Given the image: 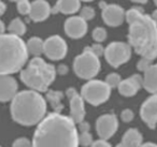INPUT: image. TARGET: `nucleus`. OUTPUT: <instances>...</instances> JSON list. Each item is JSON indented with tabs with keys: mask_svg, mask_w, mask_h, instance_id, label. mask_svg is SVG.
Segmentation results:
<instances>
[{
	"mask_svg": "<svg viewBox=\"0 0 157 147\" xmlns=\"http://www.w3.org/2000/svg\"><path fill=\"white\" fill-rule=\"evenodd\" d=\"M33 147H78L75 123L69 116L51 113L39 123Z\"/></svg>",
	"mask_w": 157,
	"mask_h": 147,
	"instance_id": "f257e3e1",
	"label": "nucleus"
},
{
	"mask_svg": "<svg viewBox=\"0 0 157 147\" xmlns=\"http://www.w3.org/2000/svg\"><path fill=\"white\" fill-rule=\"evenodd\" d=\"M127 38L136 54L152 61L157 58V25L151 15L144 13L129 24Z\"/></svg>",
	"mask_w": 157,
	"mask_h": 147,
	"instance_id": "f03ea898",
	"label": "nucleus"
},
{
	"mask_svg": "<svg viewBox=\"0 0 157 147\" xmlns=\"http://www.w3.org/2000/svg\"><path fill=\"white\" fill-rule=\"evenodd\" d=\"M11 114L14 120L23 126L37 125L45 117L46 101L38 91H20L11 101Z\"/></svg>",
	"mask_w": 157,
	"mask_h": 147,
	"instance_id": "7ed1b4c3",
	"label": "nucleus"
},
{
	"mask_svg": "<svg viewBox=\"0 0 157 147\" xmlns=\"http://www.w3.org/2000/svg\"><path fill=\"white\" fill-rule=\"evenodd\" d=\"M26 43L21 37L5 33L0 36V75L21 72L28 61Z\"/></svg>",
	"mask_w": 157,
	"mask_h": 147,
	"instance_id": "20e7f679",
	"label": "nucleus"
},
{
	"mask_svg": "<svg viewBox=\"0 0 157 147\" xmlns=\"http://www.w3.org/2000/svg\"><path fill=\"white\" fill-rule=\"evenodd\" d=\"M56 69L52 63H48L41 57H33L21 71L20 77L31 90L46 92L56 78Z\"/></svg>",
	"mask_w": 157,
	"mask_h": 147,
	"instance_id": "39448f33",
	"label": "nucleus"
},
{
	"mask_svg": "<svg viewBox=\"0 0 157 147\" xmlns=\"http://www.w3.org/2000/svg\"><path fill=\"white\" fill-rule=\"evenodd\" d=\"M101 69V62L98 56L84 48L83 52L74 58L73 71L80 78L94 80Z\"/></svg>",
	"mask_w": 157,
	"mask_h": 147,
	"instance_id": "423d86ee",
	"label": "nucleus"
},
{
	"mask_svg": "<svg viewBox=\"0 0 157 147\" xmlns=\"http://www.w3.org/2000/svg\"><path fill=\"white\" fill-rule=\"evenodd\" d=\"M111 95V88L105 81L90 80L83 85L81 96L84 101L88 102L92 105H100L108 101Z\"/></svg>",
	"mask_w": 157,
	"mask_h": 147,
	"instance_id": "0eeeda50",
	"label": "nucleus"
},
{
	"mask_svg": "<svg viewBox=\"0 0 157 147\" xmlns=\"http://www.w3.org/2000/svg\"><path fill=\"white\" fill-rule=\"evenodd\" d=\"M131 53L132 50L127 42L114 41L108 44L107 47H105L103 56L111 67L118 68L128 62L129 59L131 58Z\"/></svg>",
	"mask_w": 157,
	"mask_h": 147,
	"instance_id": "6e6552de",
	"label": "nucleus"
},
{
	"mask_svg": "<svg viewBox=\"0 0 157 147\" xmlns=\"http://www.w3.org/2000/svg\"><path fill=\"white\" fill-rule=\"evenodd\" d=\"M68 53V45L66 40L59 35L50 36L44 40L43 54L53 61L63 60Z\"/></svg>",
	"mask_w": 157,
	"mask_h": 147,
	"instance_id": "1a4fd4ad",
	"label": "nucleus"
},
{
	"mask_svg": "<svg viewBox=\"0 0 157 147\" xmlns=\"http://www.w3.org/2000/svg\"><path fill=\"white\" fill-rule=\"evenodd\" d=\"M70 104V118L74 121V123H80L84 120L85 117V105L84 99L82 96L76 91L75 88L70 87L66 91Z\"/></svg>",
	"mask_w": 157,
	"mask_h": 147,
	"instance_id": "9d476101",
	"label": "nucleus"
},
{
	"mask_svg": "<svg viewBox=\"0 0 157 147\" xmlns=\"http://www.w3.org/2000/svg\"><path fill=\"white\" fill-rule=\"evenodd\" d=\"M63 30L65 33L71 39H82L87 33L88 25L81 16L72 15L68 17L63 23Z\"/></svg>",
	"mask_w": 157,
	"mask_h": 147,
	"instance_id": "9b49d317",
	"label": "nucleus"
},
{
	"mask_svg": "<svg viewBox=\"0 0 157 147\" xmlns=\"http://www.w3.org/2000/svg\"><path fill=\"white\" fill-rule=\"evenodd\" d=\"M101 17L107 26L120 27L125 21V10L118 5H107L101 10Z\"/></svg>",
	"mask_w": 157,
	"mask_h": 147,
	"instance_id": "f8f14e48",
	"label": "nucleus"
},
{
	"mask_svg": "<svg viewBox=\"0 0 157 147\" xmlns=\"http://www.w3.org/2000/svg\"><path fill=\"white\" fill-rule=\"evenodd\" d=\"M118 127L117 118L114 114H105L98 118L96 123V129L101 140H105L113 136Z\"/></svg>",
	"mask_w": 157,
	"mask_h": 147,
	"instance_id": "ddd939ff",
	"label": "nucleus"
},
{
	"mask_svg": "<svg viewBox=\"0 0 157 147\" xmlns=\"http://www.w3.org/2000/svg\"><path fill=\"white\" fill-rule=\"evenodd\" d=\"M142 119L144 123L151 128L154 129L157 125V95H152L150 98L143 102L140 110Z\"/></svg>",
	"mask_w": 157,
	"mask_h": 147,
	"instance_id": "4468645a",
	"label": "nucleus"
},
{
	"mask_svg": "<svg viewBox=\"0 0 157 147\" xmlns=\"http://www.w3.org/2000/svg\"><path fill=\"white\" fill-rule=\"evenodd\" d=\"M18 84L11 75H0V102L12 101L16 96Z\"/></svg>",
	"mask_w": 157,
	"mask_h": 147,
	"instance_id": "2eb2a0df",
	"label": "nucleus"
},
{
	"mask_svg": "<svg viewBox=\"0 0 157 147\" xmlns=\"http://www.w3.org/2000/svg\"><path fill=\"white\" fill-rule=\"evenodd\" d=\"M143 87V78L140 74H133L129 77L122 80L118 85V91L124 97H132L135 96L140 88Z\"/></svg>",
	"mask_w": 157,
	"mask_h": 147,
	"instance_id": "dca6fc26",
	"label": "nucleus"
},
{
	"mask_svg": "<svg viewBox=\"0 0 157 147\" xmlns=\"http://www.w3.org/2000/svg\"><path fill=\"white\" fill-rule=\"evenodd\" d=\"M51 6L46 0H35L31 2L29 20L35 23H41L46 21L51 15Z\"/></svg>",
	"mask_w": 157,
	"mask_h": 147,
	"instance_id": "f3484780",
	"label": "nucleus"
},
{
	"mask_svg": "<svg viewBox=\"0 0 157 147\" xmlns=\"http://www.w3.org/2000/svg\"><path fill=\"white\" fill-rule=\"evenodd\" d=\"M81 10L80 0H57L54 7L51 8V14L63 13L65 15H73Z\"/></svg>",
	"mask_w": 157,
	"mask_h": 147,
	"instance_id": "a211bd4d",
	"label": "nucleus"
},
{
	"mask_svg": "<svg viewBox=\"0 0 157 147\" xmlns=\"http://www.w3.org/2000/svg\"><path fill=\"white\" fill-rule=\"evenodd\" d=\"M143 78V87L146 91L157 95V63H153L145 72Z\"/></svg>",
	"mask_w": 157,
	"mask_h": 147,
	"instance_id": "6ab92c4d",
	"label": "nucleus"
},
{
	"mask_svg": "<svg viewBox=\"0 0 157 147\" xmlns=\"http://www.w3.org/2000/svg\"><path fill=\"white\" fill-rule=\"evenodd\" d=\"M142 145V134L137 129H129L122 138L123 147H140Z\"/></svg>",
	"mask_w": 157,
	"mask_h": 147,
	"instance_id": "aec40b11",
	"label": "nucleus"
},
{
	"mask_svg": "<svg viewBox=\"0 0 157 147\" xmlns=\"http://www.w3.org/2000/svg\"><path fill=\"white\" fill-rule=\"evenodd\" d=\"M63 98V92L59 90H48L46 91V100L50 102V104L52 105L54 113H58L60 114V112L63 108V104L61 103V100Z\"/></svg>",
	"mask_w": 157,
	"mask_h": 147,
	"instance_id": "412c9836",
	"label": "nucleus"
},
{
	"mask_svg": "<svg viewBox=\"0 0 157 147\" xmlns=\"http://www.w3.org/2000/svg\"><path fill=\"white\" fill-rule=\"evenodd\" d=\"M43 44L44 40H42L39 37H31L26 42L27 52L29 55H33V57H40L43 54Z\"/></svg>",
	"mask_w": 157,
	"mask_h": 147,
	"instance_id": "4be33fe9",
	"label": "nucleus"
},
{
	"mask_svg": "<svg viewBox=\"0 0 157 147\" xmlns=\"http://www.w3.org/2000/svg\"><path fill=\"white\" fill-rule=\"evenodd\" d=\"M8 31H9V33H11V35L17 36V37L22 38L27 31L26 24H25L24 21L21 20L20 17H15L10 22L9 25H8Z\"/></svg>",
	"mask_w": 157,
	"mask_h": 147,
	"instance_id": "5701e85b",
	"label": "nucleus"
},
{
	"mask_svg": "<svg viewBox=\"0 0 157 147\" xmlns=\"http://www.w3.org/2000/svg\"><path fill=\"white\" fill-rule=\"evenodd\" d=\"M143 14H144L143 8L135 6V7L129 8L127 11H125V21H126L128 24H131V23H133L136 20H138L141 15H143Z\"/></svg>",
	"mask_w": 157,
	"mask_h": 147,
	"instance_id": "b1692460",
	"label": "nucleus"
},
{
	"mask_svg": "<svg viewBox=\"0 0 157 147\" xmlns=\"http://www.w3.org/2000/svg\"><path fill=\"white\" fill-rule=\"evenodd\" d=\"M93 40L95 41V43H102L103 41H105L108 38V32L105 30V28L103 27H96L92 32Z\"/></svg>",
	"mask_w": 157,
	"mask_h": 147,
	"instance_id": "393cba45",
	"label": "nucleus"
},
{
	"mask_svg": "<svg viewBox=\"0 0 157 147\" xmlns=\"http://www.w3.org/2000/svg\"><path fill=\"white\" fill-rule=\"evenodd\" d=\"M84 21L88 22V21H92L96 16V11H95L94 8L90 7V6H85V7H82L80 10V15Z\"/></svg>",
	"mask_w": 157,
	"mask_h": 147,
	"instance_id": "a878e982",
	"label": "nucleus"
},
{
	"mask_svg": "<svg viewBox=\"0 0 157 147\" xmlns=\"http://www.w3.org/2000/svg\"><path fill=\"white\" fill-rule=\"evenodd\" d=\"M105 82L107 83L108 86L112 89V88H115V87H118L120 83L122 82V77H121V75L118 73L113 72V73L108 74Z\"/></svg>",
	"mask_w": 157,
	"mask_h": 147,
	"instance_id": "bb28decb",
	"label": "nucleus"
},
{
	"mask_svg": "<svg viewBox=\"0 0 157 147\" xmlns=\"http://www.w3.org/2000/svg\"><path fill=\"white\" fill-rule=\"evenodd\" d=\"M31 2L29 0H22L20 2L16 3V9L21 15H28L30 12Z\"/></svg>",
	"mask_w": 157,
	"mask_h": 147,
	"instance_id": "cd10ccee",
	"label": "nucleus"
},
{
	"mask_svg": "<svg viewBox=\"0 0 157 147\" xmlns=\"http://www.w3.org/2000/svg\"><path fill=\"white\" fill-rule=\"evenodd\" d=\"M93 144V136L90 132H84L78 135V145H82L84 147L90 146Z\"/></svg>",
	"mask_w": 157,
	"mask_h": 147,
	"instance_id": "c85d7f7f",
	"label": "nucleus"
},
{
	"mask_svg": "<svg viewBox=\"0 0 157 147\" xmlns=\"http://www.w3.org/2000/svg\"><path fill=\"white\" fill-rule=\"evenodd\" d=\"M85 50L90 51V52H92L93 54H95L98 57L103 56V53H105V47H103V45L101 43H94L90 46H86Z\"/></svg>",
	"mask_w": 157,
	"mask_h": 147,
	"instance_id": "c756f323",
	"label": "nucleus"
},
{
	"mask_svg": "<svg viewBox=\"0 0 157 147\" xmlns=\"http://www.w3.org/2000/svg\"><path fill=\"white\" fill-rule=\"evenodd\" d=\"M152 65H153L152 60H150V59H147V58H144V57H141L137 63V69L144 73Z\"/></svg>",
	"mask_w": 157,
	"mask_h": 147,
	"instance_id": "7c9ffc66",
	"label": "nucleus"
},
{
	"mask_svg": "<svg viewBox=\"0 0 157 147\" xmlns=\"http://www.w3.org/2000/svg\"><path fill=\"white\" fill-rule=\"evenodd\" d=\"M12 147H33L31 142L26 138H20L14 141Z\"/></svg>",
	"mask_w": 157,
	"mask_h": 147,
	"instance_id": "2f4dec72",
	"label": "nucleus"
},
{
	"mask_svg": "<svg viewBox=\"0 0 157 147\" xmlns=\"http://www.w3.org/2000/svg\"><path fill=\"white\" fill-rule=\"evenodd\" d=\"M121 117H122V119L125 123H129V121H131L133 119V112L131 110H129V108H126V110H124L122 112Z\"/></svg>",
	"mask_w": 157,
	"mask_h": 147,
	"instance_id": "473e14b6",
	"label": "nucleus"
},
{
	"mask_svg": "<svg viewBox=\"0 0 157 147\" xmlns=\"http://www.w3.org/2000/svg\"><path fill=\"white\" fill-rule=\"evenodd\" d=\"M90 147H111V145H110L105 140H98V141L93 142V144L90 145Z\"/></svg>",
	"mask_w": 157,
	"mask_h": 147,
	"instance_id": "72a5a7b5",
	"label": "nucleus"
},
{
	"mask_svg": "<svg viewBox=\"0 0 157 147\" xmlns=\"http://www.w3.org/2000/svg\"><path fill=\"white\" fill-rule=\"evenodd\" d=\"M68 71H69V68H68L67 65H63V63H60V65L56 68V73L60 74V75H65V74H67Z\"/></svg>",
	"mask_w": 157,
	"mask_h": 147,
	"instance_id": "f704fd0d",
	"label": "nucleus"
},
{
	"mask_svg": "<svg viewBox=\"0 0 157 147\" xmlns=\"http://www.w3.org/2000/svg\"><path fill=\"white\" fill-rule=\"evenodd\" d=\"M80 130H81L82 133L88 132L90 131V125L87 123H85V121H82V123H80Z\"/></svg>",
	"mask_w": 157,
	"mask_h": 147,
	"instance_id": "c9c22d12",
	"label": "nucleus"
},
{
	"mask_svg": "<svg viewBox=\"0 0 157 147\" xmlns=\"http://www.w3.org/2000/svg\"><path fill=\"white\" fill-rule=\"evenodd\" d=\"M7 11V5L5 2H2V0L0 1V16H2Z\"/></svg>",
	"mask_w": 157,
	"mask_h": 147,
	"instance_id": "e433bc0d",
	"label": "nucleus"
},
{
	"mask_svg": "<svg viewBox=\"0 0 157 147\" xmlns=\"http://www.w3.org/2000/svg\"><path fill=\"white\" fill-rule=\"evenodd\" d=\"M5 31H6V25L2 21L0 20V36L5 35Z\"/></svg>",
	"mask_w": 157,
	"mask_h": 147,
	"instance_id": "4c0bfd02",
	"label": "nucleus"
},
{
	"mask_svg": "<svg viewBox=\"0 0 157 147\" xmlns=\"http://www.w3.org/2000/svg\"><path fill=\"white\" fill-rule=\"evenodd\" d=\"M151 17H152L153 22H154L155 24L157 25V9H156V10H154V11H153V13L151 14Z\"/></svg>",
	"mask_w": 157,
	"mask_h": 147,
	"instance_id": "58836bf2",
	"label": "nucleus"
},
{
	"mask_svg": "<svg viewBox=\"0 0 157 147\" xmlns=\"http://www.w3.org/2000/svg\"><path fill=\"white\" fill-rule=\"evenodd\" d=\"M140 147H157V144H154V143H145V144H142Z\"/></svg>",
	"mask_w": 157,
	"mask_h": 147,
	"instance_id": "ea45409f",
	"label": "nucleus"
},
{
	"mask_svg": "<svg viewBox=\"0 0 157 147\" xmlns=\"http://www.w3.org/2000/svg\"><path fill=\"white\" fill-rule=\"evenodd\" d=\"M131 2H135V3H139V5H144L148 1V0H130Z\"/></svg>",
	"mask_w": 157,
	"mask_h": 147,
	"instance_id": "a19ab883",
	"label": "nucleus"
},
{
	"mask_svg": "<svg viewBox=\"0 0 157 147\" xmlns=\"http://www.w3.org/2000/svg\"><path fill=\"white\" fill-rule=\"evenodd\" d=\"M107 5H108V3H107V2H105V1H100V3H99V7H100V9L102 10L103 8H105Z\"/></svg>",
	"mask_w": 157,
	"mask_h": 147,
	"instance_id": "79ce46f5",
	"label": "nucleus"
},
{
	"mask_svg": "<svg viewBox=\"0 0 157 147\" xmlns=\"http://www.w3.org/2000/svg\"><path fill=\"white\" fill-rule=\"evenodd\" d=\"M81 2H92V1H94V0H80Z\"/></svg>",
	"mask_w": 157,
	"mask_h": 147,
	"instance_id": "37998d69",
	"label": "nucleus"
},
{
	"mask_svg": "<svg viewBox=\"0 0 157 147\" xmlns=\"http://www.w3.org/2000/svg\"><path fill=\"white\" fill-rule=\"evenodd\" d=\"M9 1H11V2H15V3H17V2H20V1H22V0H9Z\"/></svg>",
	"mask_w": 157,
	"mask_h": 147,
	"instance_id": "c03bdc74",
	"label": "nucleus"
},
{
	"mask_svg": "<svg viewBox=\"0 0 157 147\" xmlns=\"http://www.w3.org/2000/svg\"><path fill=\"white\" fill-rule=\"evenodd\" d=\"M154 3H155V6H156V8H157V0H154Z\"/></svg>",
	"mask_w": 157,
	"mask_h": 147,
	"instance_id": "a18cd8bd",
	"label": "nucleus"
},
{
	"mask_svg": "<svg viewBox=\"0 0 157 147\" xmlns=\"http://www.w3.org/2000/svg\"><path fill=\"white\" fill-rule=\"evenodd\" d=\"M115 147H123V146H122V144H120V145H117V146H115Z\"/></svg>",
	"mask_w": 157,
	"mask_h": 147,
	"instance_id": "49530a36",
	"label": "nucleus"
},
{
	"mask_svg": "<svg viewBox=\"0 0 157 147\" xmlns=\"http://www.w3.org/2000/svg\"><path fill=\"white\" fill-rule=\"evenodd\" d=\"M0 1H1V0H0Z\"/></svg>",
	"mask_w": 157,
	"mask_h": 147,
	"instance_id": "de8ad7c7",
	"label": "nucleus"
},
{
	"mask_svg": "<svg viewBox=\"0 0 157 147\" xmlns=\"http://www.w3.org/2000/svg\"><path fill=\"white\" fill-rule=\"evenodd\" d=\"M0 147H1V146H0Z\"/></svg>",
	"mask_w": 157,
	"mask_h": 147,
	"instance_id": "09e8293b",
	"label": "nucleus"
}]
</instances>
